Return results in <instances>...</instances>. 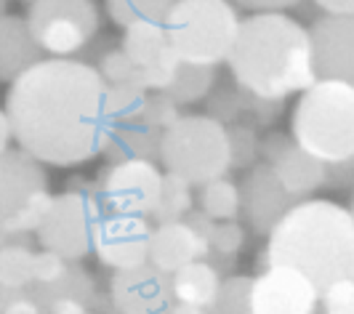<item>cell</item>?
<instances>
[{
  "label": "cell",
  "instance_id": "obj_1",
  "mask_svg": "<svg viewBox=\"0 0 354 314\" xmlns=\"http://www.w3.org/2000/svg\"><path fill=\"white\" fill-rule=\"evenodd\" d=\"M3 109L19 149L56 168L104 155L115 131L104 77L80 59L37 62L11 83Z\"/></svg>",
  "mask_w": 354,
  "mask_h": 314
},
{
  "label": "cell",
  "instance_id": "obj_2",
  "mask_svg": "<svg viewBox=\"0 0 354 314\" xmlns=\"http://www.w3.org/2000/svg\"><path fill=\"white\" fill-rule=\"evenodd\" d=\"M227 64L240 86L272 102H285L317 83L309 30L283 11L240 19Z\"/></svg>",
  "mask_w": 354,
  "mask_h": 314
},
{
  "label": "cell",
  "instance_id": "obj_3",
  "mask_svg": "<svg viewBox=\"0 0 354 314\" xmlns=\"http://www.w3.org/2000/svg\"><path fill=\"white\" fill-rule=\"evenodd\" d=\"M285 264L304 272L319 293L354 279V216L333 200L306 197L269 232L259 266Z\"/></svg>",
  "mask_w": 354,
  "mask_h": 314
},
{
  "label": "cell",
  "instance_id": "obj_4",
  "mask_svg": "<svg viewBox=\"0 0 354 314\" xmlns=\"http://www.w3.org/2000/svg\"><path fill=\"white\" fill-rule=\"evenodd\" d=\"M290 136L325 165L354 157V86L317 80L299 96L290 115Z\"/></svg>",
  "mask_w": 354,
  "mask_h": 314
},
{
  "label": "cell",
  "instance_id": "obj_5",
  "mask_svg": "<svg viewBox=\"0 0 354 314\" xmlns=\"http://www.w3.org/2000/svg\"><path fill=\"white\" fill-rule=\"evenodd\" d=\"M240 30L232 0H176L165 19L171 48L181 62L216 67L230 59Z\"/></svg>",
  "mask_w": 354,
  "mask_h": 314
},
{
  "label": "cell",
  "instance_id": "obj_6",
  "mask_svg": "<svg viewBox=\"0 0 354 314\" xmlns=\"http://www.w3.org/2000/svg\"><path fill=\"white\" fill-rule=\"evenodd\" d=\"M160 163L192 187L227 176L232 168L227 125L211 115H181L162 131Z\"/></svg>",
  "mask_w": 354,
  "mask_h": 314
},
{
  "label": "cell",
  "instance_id": "obj_7",
  "mask_svg": "<svg viewBox=\"0 0 354 314\" xmlns=\"http://www.w3.org/2000/svg\"><path fill=\"white\" fill-rule=\"evenodd\" d=\"M51 200L48 174L40 160L19 147L0 155V240L37 232Z\"/></svg>",
  "mask_w": 354,
  "mask_h": 314
},
{
  "label": "cell",
  "instance_id": "obj_8",
  "mask_svg": "<svg viewBox=\"0 0 354 314\" xmlns=\"http://www.w3.org/2000/svg\"><path fill=\"white\" fill-rule=\"evenodd\" d=\"M104 203L93 194L64 190L51 200V208L37 227V243L64 261H80L93 250L96 227L104 219Z\"/></svg>",
  "mask_w": 354,
  "mask_h": 314
},
{
  "label": "cell",
  "instance_id": "obj_9",
  "mask_svg": "<svg viewBox=\"0 0 354 314\" xmlns=\"http://www.w3.org/2000/svg\"><path fill=\"white\" fill-rule=\"evenodd\" d=\"M102 14L93 0H35L27 27L35 43L56 59H72L99 33Z\"/></svg>",
  "mask_w": 354,
  "mask_h": 314
},
{
  "label": "cell",
  "instance_id": "obj_10",
  "mask_svg": "<svg viewBox=\"0 0 354 314\" xmlns=\"http://www.w3.org/2000/svg\"><path fill=\"white\" fill-rule=\"evenodd\" d=\"M162 176L165 174L152 160L109 163V168L102 171V178H99L104 210L149 219L152 210L158 208Z\"/></svg>",
  "mask_w": 354,
  "mask_h": 314
},
{
  "label": "cell",
  "instance_id": "obj_11",
  "mask_svg": "<svg viewBox=\"0 0 354 314\" xmlns=\"http://www.w3.org/2000/svg\"><path fill=\"white\" fill-rule=\"evenodd\" d=\"M248 309L250 314H317L319 290L304 272L274 264L253 277Z\"/></svg>",
  "mask_w": 354,
  "mask_h": 314
},
{
  "label": "cell",
  "instance_id": "obj_12",
  "mask_svg": "<svg viewBox=\"0 0 354 314\" xmlns=\"http://www.w3.org/2000/svg\"><path fill=\"white\" fill-rule=\"evenodd\" d=\"M299 203L301 197L288 192L264 160L248 168L240 181V216L253 229V234L269 237V232L283 221L285 213Z\"/></svg>",
  "mask_w": 354,
  "mask_h": 314
},
{
  "label": "cell",
  "instance_id": "obj_13",
  "mask_svg": "<svg viewBox=\"0 0 354 314\" xmlns=\"http://www.w3.org/2000/svg\"><path fill=\"white\" fill-rule=\"evenodd\" d=\"M152 224L142 216H125V213H104V219L96 227L93 237V253L96 259L115 269H136L149 264V240H152Z\"/></svg>",
  "mask_w": 354,
  "mask_h": 314
},
{
  "label": "cell",
  "instance_id": "obj_14",
  "mask_svg": "<svg viewBox=\"0 0 354 314\" xmlns=\"http://www.w3.org/2000/svg\"><path fill=\"white\" fill-rule=\"evenodd\" d=\"M109 301L118 314H168L176 304L171 275L152 264L115 272L109 279Z\"/></svg>",
  "mask_w": 354,
  "mask_h": 314
},
{
  "label": "cell",
  "instance_id": "obj_15",
  "mask_svg": "<svg viewBox=\"0 0 354 314\" xmlns=\"http://www.w3.org/2000/svg\"><path fill=\"white\" fill-rule=\"evenodd\" d=\"M261 160L283 181L285 190L301 200L317 192L319 187H325L328 165L309 155L301 144L288 133H280V131L266 133L261 139Z\"/></svg>",
  "mask_w": 354,
  "mask_h": 314
},
{
  "label": "cell",
  "instance_id": "obj_16",
  "mask_svg": "<svg viewBox=\"0 0 354 314\" xmlns=\"http://www.w3.org/2000/svg\"><path fill=\"white\" fill-rule=\"evenodd\" d=\"M317 80H341L354 86V14H325L309 27Z\"/></svg>",
  "mask_w": 354,
  "mask_h": 314
},
{
  "label": "cell",
  "instance_id": "obj_17",
  "mask_svg": "<svg viewBox=\"0 0 354 314\" xmlns=\"http://www.w3.org/2000/svg\"><path fill=\"white\" fill-rule=\"evenodd\" d=\"M208 253H211V245L205 243L184 219L168 221V224H155V229H152L149 264L158 266L165 275H174L181 266L205 259Z\"/></svg>",
  "mask_w": 354,
  "mask_h": 314
},
{
  "label": "cell",
  "instance_id": "obj_18",
  "mask_svg": "<svg viewBox=\"0 0 354 314\" xmlns=\"http://www.w3.org/2000/svg\"><path fill=\"white\" fill-rule=\"evenodd\" d=\"M234 80V77H232ZM213 93V102L208 115L216 118L218 122H245L243 118H250V125H269L280 118V109H283L285 102H272V99H261L256 93H250L248 88H243L237 80H234V91L230 88V80L218 83Z\"/></svg>",
  "mask_w": 354,
  "mask_h": 314
},
{
  "label": "cell",
  "instance_id": "obj_19",
  "mask_svg": "<svg viewBox=\"0 0 354 314\" xmlns=\"http://www.w3.org/2000/svg\"><path fill=\"white\" fill-rule=\"evenodd\" d=\"M43 53L27 27V19L14 14L0 17V83H14L21 72L43 62Z\"/></svg>",
  "mask_w": 354,
  "mask_h": 314
},
{
  "label": "cell",
  "instance_id": "obj_20",
  "mask_svg": "<svg viewBox=\"0 0 354 314\" xmlns=\"http://www.w3.org/2000/svg\"><path fill=\"white\" fill-rule=\"evenodd\" d=\"M221 279L224 277H221L205 259L187 264V266H181L178 272L171 275L174 298H176V304L211 309L213 304H216V296H218Z\"/></svg>",
  "mask_w": 354,
  "mask_h": 314
},
{
  "label": "cell",
  "instance_id": "obj_21",
  "mask_svg": "<svg viewBox=\"0 0 354 314\" xmlns=\"http://www.w3.org/2000/svg\"><path fill=\"white\" fill-rule=\"evenodd\" d=\"M160 141L162 131L149 128L144 122H125L115 125L112 136L104 147V157L109 163H123V160H160Z\"/></svg>",
  "mask_w": 354,
  "mask_h": 314
},
{
  "label": "cell",
  "instance_id": "obj_22",
  "mask_svg": "<svg viewBox=\"0 0 354 314\" xmlns=\"http://www.w3.org/2000/svg\"><path fill=\"white\" fill-rule=\"evenodd\" d=\"M120 48L142 70L155 67L158 62H162L168 53L174 51L171 48V40H168V33H165V24H158V21H139V24L125 27Z\"/></svg>",
  "mask_w": 354,
  "mask_h": 314
},
{
  "label": "cell",
  "instance_id": "obj_23",
  "mask_svg": "<svg viewBox=\"0 0 354 314\" xmlns=\"http://www.w3.org/2000/svg\"><path fill=\"white\" fill-rule=\"evenodd\" d=\"M0 288L3 290H27L32 288V264L35 253L27 243H19V237L0 240Z\"/></svg>",
  "mask_w": 354,
  "mask_h": 314
},
{
  "label": "cell",
  "instance_id": "obj_24",
  "mask_svg": "<svg viewBox=\"0 0 354 314\" xmlns=\"http://www.w3.org/2000/svg\"><path fill=\"white\" fill-rule=\"evenodd\" d=\"M213 88H216V67L181 62L174 80H171V86L165 88L162 93H168L178 107H184L205 99Z\"/></svg>",
  "mask_w": 354,
  "mask_h": 314
},
{
  "label": "cell",
  "instance_id": "obj_25",
  "mask_svg": "<svg viewBox=\"0 0 354 314\" xmlns=\"http://www.w3.org/2000/svg\"><path fill=\"white\" fill-rule=\"evenodd\" d=\"M197 205L213 221H230L240 216V184L221 176L197 190Z\"/></svg>",
  "mask_w": 354,
  "mask_h": 314
},
{
  "label": "cell",
  "instance_id": "obj_26",
  "mask_svg": "<svg viewBox=\"0 0 354 314\" xmlns=\"http://www.w3.org/2000/svg\"><path fill=\"white\" fill-rule=\"evenodd\" d=\"M195 205V194H192V184H187L181 176L168 174L162 176V190H160L158 208L152 210L149 221L155 224H168V221H181Z\"/></svg>",
  "mask_w": 354,
  "mask_h": 314
},
{
  "label": "cell",
  "instance_id": "obj_27",
  "mask_svg": "<svg viewBox=\"0 0 354 314\" xmlns=\"http://www.w3.org/2000/svg\"><path fill=\"white\" fill-rule=\"evenodd\" d=\"M176 0H104L106 14L118 27H131L139 21H158L165 24Z\"/></svg>",
  "mask_w": 354,
  "mask_h": 314
},
{
  "label": "cell",
  "instance_id": "obj_28",
  "mask_svg": "<svg viewBox=\"0 0 354 314\" xmlns=\"http://www.w3.org/2000/svg\"><path fill=\"white\" fill-rule=\"evenodd\" d=\"M30 293L35 296L40 306H46L53 298H75V301H83L88 306V301L93 298V282L86 275V269L75 266V261H72L64 277L51 282V285H32Z\"/></svg>",
  "mask_w": 354,
  "mask_h": 314
},
{
  "label": "cell",
  "instance_id": "obj_29",
  "mask_svg": "<svg viewBox=\"0 0 354 314\" xmlns=\"http://www.w3.org/2000/svg\"><path fill=\"white\" fill-rule=\"evenodd\" d=\"M149 91L142 86H106V109L115 125L142 122Z\"/></svg>",
  "mask_w": 354,
  "mask_h": 314
},
{
  "label": "cell",
  "instance_id": "obj_30",
  "mask_svg": "<svg viewBox=\"0 0 354 314\" xmlns=\"http://www.w3.org/2000/svg\"><path fill=\"white\" fill-rule=\"evenodd\" d=\"M93 67L104 77L106 86H142L144 88V70L123 51V48H109V51H104Z\"/></svg>",
  "mask_w": 354,
  "mask_h": 314
},
{
  "label": "cell",
  "instance_id": "obj_31",
  "mask_svg": "<svg viewBox=\"0 0 354 314\" xmlns=\"http://www.w3.org/2000/svg\"><path fill=\"white\" fill-rule=\"evenodd\" d=\"M227 133H230L232 168L248 171L256 163H261V139H259V133H256L253 125L234 122V125H227Z\"/></svg>",
  "mask_w": 354,
  "mask_h": 314
},
{
  "label": "cell",
  "instance_id": "obj_32",
  "mask_svg": "<svg viewBox=\"0 0 354 314\" xmlns=\"http://www.w3.org/2000/svg\"><path fill=\"white\" fill-rule=\"evenodd\" d=\"M253 277H243V275H232V277L221 279L218 296L208 314H243L248 309V293Z\"/></svg>",
  "mask_w": 354,
  "mask_h": 314
},
{
  "label": "cell",
  "instance_id": "obj_33",
  "mask_svg": "<svg viewBox=\"0 0 354 314\" xmlns=\"http://www.w3.org/2000/svg\"><path fill=\"white\" fill-rule=\"evenodd\" d=\"M181 118V112H178V104L168 96V93H162V91H155V93H149V99H147V107H144V118L142 122L144 125H149V128H158V131H165V128H171L174 122Z\"/></svg>",
  "mask_w": 354,
  "mask_h": 314
},
{
  "label": "cell",
  "instance_id": "obj_34",
  "mask_svg": "<svg viewBox=\"0 0 354 314\" xmlns=\"http://www.w3.org/2000/svg\"><path fill=\"white\" fill-rule=\"evenodd\" d=\"M245 245V229L240 227L237 219L216 221L211 232V253L218 256H237Z\"/></svg>",
  "mask_w": 354,
  "mask_h": 314
},
{
  "label": "cell",
  "instance_id": "obj_35",
  "mask_svg": "<svg viewBox=\"0 0 354 314\" xmlns=\"http://www.w3.org/2000/svg\"><path fill=\"white\" fill-rule=\"evenodd\" d=\"M319 306L325 314H354V279H341L322 290Z\"/></svg>",
  "mask_w": 354,
  "mask_h": 314
},
{
  "label": "cell",
  "instance_id": "obj_36",
  "mask_svg": "<svg viewBox=\"0 0 354 314\" xmlns=\"http://www.w3.org/2000/svg\"><path fill=\"white\" fill-rule=\"evenodd\" d=\"M72 261H64L62 256H56L51 250H40L35 253V264H32V277L35 282L32 285H51L56 279H62L67 275Z\"/></svg>",
  "mask_w": 354,
  "mask_h": 314
},
{
  "label": "cell",
  "instance_id": "obj_37",
  "mask_svg": "<svg viewBox=\"0 0 354 314\" xmlns=\"http://www.w3.org/2000/svg\"><path fill=\"white\" fill-rule=\"evenodd\" d=\"M0 304H3V314H46L35 296L30 293V288L27 290H3L0 288Z\"/></svg>",
  "mask_w": 354,
  "mask_h": 314
},
{
  "label": "cell",
  "instance_id": "obj_38",
  "mask_svg": "<svg viewBox=\"0 0 354 314\" xmlns=\"http://www.w3.org/2000/svg\"><path fill=\"white\" fill-rule=\"evenodd\" d=\"M354 184V157L341 163V165H328V178H325V187L330 190H346Z\"/></svg>",
  "mask_w": 354,
  "mask_h": 314
},
{
  "label": "cell",
  "instance_id": "obj_39",
  "mask_svg": "<svg viewBox=\"0 0 354 314\" xmlns=\"http://www.w3.org/2000/svg\"><path fill=\"white\" fill-rule=\"evenodd\" d=\"M237 8H248L253 14H264V11H285L293 8L299 0H232Z\"/></svg>",
  "mask_w": 354,
  "mask_h": 314
},
{
  "label": "cell",
  "instance_id": "obj_40",
  "mask_svg": "<svg viewBox=\"0 0 354 314\" xmlns=\"http://www.w3.org/2000/svg\"><path fill=\"white\" fill-rule=\"evenodd\" d=\"M315 6L333 17H352L354 14V0H315Z\"/></svg>",
  "mask_w": 354,
  "mask_h": 314
},
{
  "label": "cell",
  "instance_id": "obj_41",
  "mask_svg": "<svg viewBox=\"0 0 354 314\" xmlns=\"http://www.w3.org/2000/svg\"><path fill=\"white\" fill-rule=\"evenodd\" d=\"M14 139V131H11V120H8V115H6V109H0V155L6 152V149H11L8 144Z\"/></svg>",
  "mask_w": 354,
  "mask_h": 314
},
{
  "label": "cell",
  "instance_id": "obj_42",
  "mask_svg": "<svg viewBox=\"0 0 354 314\" xmlns=\"http://www.w3.org/2000/svg\"><path fill=\"white\" fill-rule=\"evenodd\" d=\"M77 314H91V312H88V309H83V312H77Z\"/></svg>",
  "mask_w": 354,
  "mask_h": 314
},
{
  "label": "cell",
  "instance_id": "obj_43",
  "mask_svg": "<svg viewBox=\"0 0 354 314\" xmlns=\"http://www.w3.org/2000/svg\"><path fill=\"white\" fill-rule=\"evenodd\" d=\"M349 210H352V216H354V200H352V208H349Z\"/></svg>",
  "mask_w": 354,
  "mask_h": 314
},
{
  "label": "cell",
  "instance_id": "obj_44",
  "mask_svg": "<svg viewBox=\"0 0 354 314\" xmlns=\"http://www.w3.org/2000/svg\"><path fill=\"white\" fill-rule=\"evenodd\" d=\"M0 314H3V304H0Z\"/></svg>",
  "mask_w": 354,
  "mask_h": 314
},
{
  "label": "cell",
  "instance_id": "obj_45",
  "mask_svg": "<svg viewBox=\"0 0 354 314\" xmlns=\"http://www.w3.org/2000/svg\"><path fill=\"white\" fill-rule=\"evenodd\" d=\"M30 3H35V0H30Z\"/></svg>",
  "mask_w": 354,
  "mask_h": 314
},
{
  "label": "cell",
  "instance_id": "obj_46",
  "mask_svg": "<svg viewBox=\"0 0 354 314\" xmlns=\"http://www.w3.org/2000/svg\"><path fill=\"white\" fill-rule=\"evenodd\" d=\"M0 245H3V243H0Z\"/></svg>",
  "mask_w": 354,
  "mask_h": 314
},
{
  "label": "cell",
  "instance_id": "obj_47",
  "mask_svg": "<svg viewBox=\"0 0 354 314\" xmlns=\"http://www.w3.org/2000/svg\"><path fill=\"white\" fill-rule=\"evenodd\" d=\"M168 314H171V312H168Z\"/></svg>",
  "mask_w": 354,
  "mask_h": 314
}]
</instances>
